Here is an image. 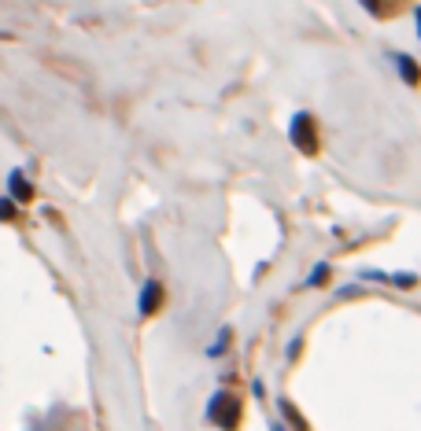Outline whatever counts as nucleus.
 I'll use <instances>...</instances> for the list:
<instances>
[{
	"instance_id": "9",
	"label": "nucleus",
	"mask_w": 421,
	"mask_h": 431,
	"mask_svg": "<svg viewBox=\"0 0 421 431\" xmlns=\"http://www.w3.org/2000/svg\"><path fill=\"white\" fill-rule=\"evenodd\" d=\"M362 8L370 11V15H381V0H362Z\"/></svg>"
},
{
	"instance_id": "2",
	"label": "nucleus",
	"mask_w": 421,
	"mask_h": 431,
	"mask_svg": "<svg viewBox=\"0 0 421 431\" xmlns=\"http://www.w3.org/2000/svg\"><path fill=\"white\" fill-rule=\"evenodd\" d=\"M288 133H292V144H296L300 152H307V155L318 152V140H315L318 129H315V118H310L307 111H300V115L292 118V129H288Z\"/></svg>"
},
{
	"instance_id": "8",
	"label": "nucleus",
	"mask_w": 421,
	"mask_h": 431,
	"mask_svg": "<svg viewBox=\"0 0 421 431\" xmlns=\"http://www.w3.org/2000/svg\"><path fill=\"white\" fill-rule=\"evenodd\" d=\"M281 413H285V420H288V424H296L300 431H307V424H303V417L296 413V409H292V402H281Z\"/></svg>"
},
{
	"instance_id": "1",
	"label": "nucleus",
	"mask_w": 421,
	"mask_h": 431,
	"mask_svg": "<svg viewBox=\"0 0 421 431\" xmlns=\"http://www.w3.org/2000/svg\"><path fill=\"white\" fill-rule=\"evenodd\" d=\"M207 420L214 427H222V431H233L236 424H241V402H236V395L218 391V395L207 402Z\"/></svg>"
},
{
	"instance_id": "3",
	"label": "nucleus",
	"mask_w": 421,
	"mask_h": 431,
	"mask_svg": "<svg viewBox=\"0 0 421 431\" xmlns=\"http://www.w3.org/2000/svg\"><path fill=\"white\" fill-rule=\"evenodd\" d=\"M30 196H33V184L26 181V174H23V170H11V174H8V199L30 203Z\"/></svg>"
},
{
	"instance_id": "6",
	"label": "nucleus",
	"mask_w": 421,
	"mask_h": 431,
	"mask_svg": "<svg viewBox=\"0 0 421 431\" xmlns=\"http://www.w3.org/2000/svg\"><path fill=\"white\" fill-rule=\"evenodd\" d=\"M322 280H329V266H325V262H318V266L310 269V276H307V288H322Z\"/></svg>"
},
{
	"instance_id": "10",
	"label": "nucleus",
	"mask_w": 421,
	"mask_h": 431,
	"mask_svg": "<svg viewBox=\"0 0 421 431\" xmlns=\"http://www.w3.org/2000/svg\"><path fill=\"white\" fill-rule=\"evenodd\" d=\"M414 23H417V37H421V8H414Z\"/></svg>"
},
{
	"instance_id": "11",
	"label": "nucleus",
	"mask_w": 421,
	"mask_h": 431,
	"mask_svg": "<svg viewBox=\"0 0 421 431\" xmlns=\"http://www.w3.org/2000/svg\"><path fill=\"white\" fill-rule=\"evenodd\" d=\"M273 431H285V427H281V424H273Z\"/></svg>"
},
{
	"instance_id": "4",
	"label": "nucleus",
	"mask_w": 421,
	"mask_h": 431,
	"mask_svg": "<svg viewBox=\"0 0 421 431\" xmlns=\"http://www.w3.org/2000/svg\"><path fill=\"white\" fill-rule=\"evenodd\" d=\"M159 303H163V284H159V280H148V284L141 288V313H144V317L155 313Z\"/></svg>"
},
{
	"instance_id": "5",
	"label": "nucleus",
	"mask_w": 421,
	"mask_h": 431,
	"mask_svg": "<svg viewBox=\"0 0 421 431\" xmlns=\"http://www.w3.org/2000/svg\"><path fill=\"white\" fill-rule=\"evenodd\" d=\"M392 60H395V67H399V78L407 82V85H417V82H421V67L410 60V55H392Z\"/></svg>"
},
{
	"instance_id": "7",
	"label": "nucleus",
	"mask_w": 421,
	"mask_h": 431,
	"mask_svg": "<svg viewBox=\"0 0 421 431\" xmlns=\"http://www.w3.org/2000/svg\"><path fill=\"white\" fill-rule=\"evenodd\" d=\"M229 335H233V328H222V332H218V340H214V347L207 350L211 358H218V354H226V347H229Z\"/></svg>"
}]
</instances>
